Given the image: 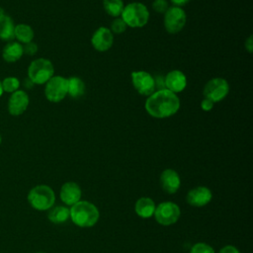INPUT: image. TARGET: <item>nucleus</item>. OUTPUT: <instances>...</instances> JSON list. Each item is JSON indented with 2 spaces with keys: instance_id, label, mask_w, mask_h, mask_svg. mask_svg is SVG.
Returning <instances> with one entry per match:
<instances>
[{
  "instance_id": "nucleus-37",
  "label": "nucleus",
  "mask_w": 253,
  "mask_h": 253,
  "mask_svg": "<svg viewBox=\"0 0 253 253\" xmlns=\"http://www.w3.org/2000/svg\"><path fill=\"white\" fill-rule=\"evenodd\" d=\"M37 253H44V252H37Z\"/></svg>"
},
{
  "instance_id": "nucleus-34",
  "label": "nucleus",
  "mask_w": 253,
  "mask_h": 253,
  "mask_svg": "<svg viewBox=\"0 0 253 253\" xmlns=\"http://www.w3.org/2000/svg\"><path fill=\"white\" fill-rule=\"evenodd\" d=\"M6 14H5V11H4V9H2L1 7H0V20L5 16Z\"/></svg>"
},
{
  "instance_id": "nucleus-14",
  "label": "nucleus",
  "mask_w": 253,
  "mask_h": 253,
  "mask_svg": "<svg viewBox=\"0 0 253 253\" xmlns=\"http://www.w3.org/2000/svg\"><path fill=\"white\" fill-rule=\"evenodd\" d=\"M164 84L166 89L178 94L185 90L187 86V77L181 70L174 69L166 74Z\"/></svg>"
},
{
  "instance_id": "nucleus-9",
  "label": "nucleus",
  "mask_w": 253,
  "mask_h": 253,
  "mask_svg": "<svg viewBox=\"0 0 253 253\" xmlns=\"http://www.w3.org/2000/svg\"><path fill=\"white\" fill-rule=\"evenodd\" d=\"M229 93L228 82L221 77H215L209 80L203 90L205 98L211 100L213 103L222 101Z\"/></svg>"
},
{
  "instance_id": "nucleus-4",
  "label": "nucleus",
  "mask_w": 253,
  "mask_h": 253,
  "mask_svg": "<svg viewBox=\"0 0 253 253\" xmlns=\"http://www.w3.org/2000/svg\"><path fill=\"white\" fill-rule=\"evenodd\" d=\"M149 11L147 7L140 2H131L125 6L121 18L130 28H142L149 20Z\"/></svg>"
},
{
  "instance_id": "nucleus-16",
  "label": "nucleus",
  "mask_w": 253,
  "mask_h": 253,
  "mask_svg": "<svg viewBox=\"0 0 253 253\" xmlns=\"http://www.w3.org/2000/svg\"><path fill=\"white\" fill-rule=\"evenodd\" d=\"M160 185L165 193L175 194L181 186V178L174 169L168 168L160 174Z\"/></svg>"
},
{
  "instance_id": "nucleus-27",
  "label": "nucleus",
  "mask_w": 253,
  "mask_h": 253,
  "mask_svg": "<svg viewBox=\"0 0 253 253\" xmlns=\"http://www.w3.org/2000/svg\"><path fill=\"white\" fill-rule=\"evenodd\" d=\"M152 8L155 12L164 14L168 10L169 4L167 0H154L152 3Z\"/></svg>"
},
{
  "instance_id": "nucleus-35",
  "label": "nucleus",
  "mask_w": 253,
  "mask_h": 253,
  "mask_svg": "<svg viewBox=\"0 0 253 253\" xmlns=\"http://www.w3.org/2000/svg\"><path fill=\"white\" fill-rule=\"evenodd\" d=\"M3 89H2V85H1V81H0V97L3 95Z\"/></svg>"
},
{
  "instance_id": "nucleus-30",
  "label": "nucleus",
  "mask_w": 253,
  "mask_h": 253,
  "mask_svg": "<svg viewBox=\"0 0 253 253\" xmlns=\"http://www.w3.org/2000/svg\"><path fill=\"white\" fill-rule=\"evenodd\" d=\"M218 253H240L239 250L233 245H225L223 246Z\"/></svg>"
},
{
  "instance_id": "nucleus-1",
  "label": "nucleus",
  "mask_w": 253,
  "mask_h": 253,
  "mask_svg": "<svg viewBox=\"0 0 253 253\" xmlns=\"http://www.w3.org/2000/svg\"><path fill=\"white\" fill-rule=\"evenodd\" d=\"M180 99L177 94L166 88L155 90L144 103L147 114L155 119H166L174 116L180 109Z\"/></svg>"
},
{
  "instance_id": "nucleus-17",
  "label": "nucleus",
  "mask_w": 253,
  "mask_h": 253,
  "mask_svg": "<svg viewBox=\"0 0 253 253\" xmlns=\"http://www.w3.org/2000/svg\"><path fill=\"white\" fill-rule=\"evenodd\" d=\"M23 54V44L14 41L8 42L2 49V58L9 63L18 61Z\"/></svg>"
},
{
  "instance_id": "nucleus-3",
  "label": "nucleus",
  "mask_w": 253,
  "mask_h": 253,
  "mask_svg": "<svg viewBox=\"0 0 253 253\" xmlns=\"http://www.w3.org/2000/svg\"><path fill=\"white\" fill-rule=\"evenodd\" d=\"M30 206L37 211H47L54 206L55 194L47 185H38L32 188L27 197Z\"/></svg>"
},
{
  "instance_id": "nucleus-18",
  "label": "nucleus",
  "mask_w": 253,
  "mask_h": 253,
  "mask_svg": "<svg viewBox=\"0 0 253 253\" xmlns=\"http://www.w3.org/2000/svg\"><path fill=\"white\" fill-rule=\"evenodd\" d=\"M155 208L156 205L151 198L141 197L135 202L134 211L141 218H149L153 216Z\"/></svg>"
},
{
  "instance_id": "nucleus-32",
  "label": "nucleus",
  "mask_w": 253,
  "mask_h": 253,
  "mask_svg": "<svg viewBox=\"0 0 253 253\" xmlns=\"http://www.w3.org/2000/svg\"><path fill=\"white\" fill-rule=\"evenodd\" d=\"M170 1L173 4V6L180 7V8H182L183 6H185L190 2V0H170Z\"/></svg>"
},
{
  "instance_id": "nucleus-11",
  "label": "nucleus",
  "mask_w": 253,
  "mask_h": 253,
  "mask_svg": "<svg viewBox=\"0 0 253 253\" xmlns=\"http://www.w3.org/2000/svg\"><path fill=\"white\" fill-rule=\"evenodd\" d=\"M30 104V98L26 91L17 90L14 93L10 94L8 99V112L13 117H18L23 115L28 109Z\"/></svg>"
},
{
  "instance_id": "nucleus-12",
  "label": "nucleus",
  "mask_w": 253,
  "mask_h": 253,
  "mask_svg": "<svg viewBox=\"0 0 253 253\" xmlns=\"http://www.w3.org/2000/svg\"><path fill=\"white\" fill-rule=\"evenodd\" d=\"M92 46L100 52L109 50L114 43V36L109 28L99 27L92 35Z\"/></svg>"
},
{
  "instance_id": "nucleus-23",
  "label": "nucleus",
  "mask_w": 253,
  "mask_h": 253,
  "mask_svg": "<svg viewBox=\"0 0 253 253\" xmlns=\"http://www.w3.org/2000/svg\"><path fill=\"white\" fill-rule=\"evenodd\" d=\"M103 7L108 15L118 18L122 15L125 5L123 0H103Z\"/></svg>"
},
{
  "instance_id": "nucleus-7",
  "label": "nucleus",
  "mask_w": 253,
  "mask_h": 253,
  "mask_svg": "<svg viewBox=\"0 0 253 253\" xmlns=\"http://www.w3.org/2000/svg\"><path fill=\"white\" fill-rule=\"evenodd\" d=\"M153 215L159 224L168 226L178 221L181 215V210L173 202H162L156 206Z\"/></svg>"
},
{
  "instance_id": "nucleus-6",
  "label": "nucleus",
  "mask_w": 253,
  "mask_h": 253,
  "mask_svg": "<svg viewBox=\"0 0 253 253\" xmlns=\"http://www.w3.org/2000/svg\"><path fill=\"white\" fill-rule=\"evenodd\" d=\"M68 92L67 78L60 75H53L44 84V96L51 103L61 102Z\"/></svg>"
},
{
  "instance_id": "nucleus-33",
  "label": "nucleus",
  "mask_w": 253,
  "mask_h": 253,
  "mask_svg": "<svg viewBox=\"0 0 253 253\" xmlns=\"http://www.w3.org/2000/svg\"><path fill=\"white\" fill-rule=\"evenodd\" d=\"M24 85H25V87L26 88H28V89H30V88H32L35 84L29 79V78H27L26 80H25V83H24Z\"/></svg>"
},
{
  "instance_id": "nucleus-26",
  "label": "nucleus",
  "mask_w": 253,
  "mask_h": 253,
  "mask_svg": "<svg viewBox=\"0 0 253 253\" xmlns=\"http://www.w3.org/2000/svg\"><path fill=\"white\" fill-rule=\"evenodd\" d=\"M190 253H215V252H214V249L208 243L197 242L191 247Z\"/></svg>"
},
{
  "instance_id": "nucleus-15",
  "label": "nucleus",
  "mask_w": 253,
  "mask_h": 253,
  "mask_svg": "<svg viewBox=\"0 0 253 253\" xmlns=\"http://www.w3.org/2000/svg\"><path fill=\"white\" fill-rule=\"evenodd\" d=\"M81 196V188L75 182H66L60 188L59 197L61 202L66 206H73L80 201Z\"/></svg>"
},
{
  "instance_id": "nucleus-8",
  "label": "nucleus",
  "mask_w": 253,
  "mask_h": 253,
  "mask_svg": "<svg viewBox=\"0 0 253 253\" xmlns=\"http://www.w3.org/2000/svg\"><path fill=\"white\" fill-rule=\"evenodd\" d=\"M163 24L167 33L177 34L183 30L186 25L187 16L183 8L172 6L163 14Z\"/></svg>"
},
{
  "instance_id": "nucleus-25",
  "label": "nucleus",
  "mask_w": 253,
  "mask_h": 253,
  "mask_svg": "<svg viewBox=\"0 0 253 253\" xmlns=\"http://www.w3.org/2000/svg\"><path fill=\"white\" fill-rule=\"evenodd\" d=\"M127 26L126 24L124 22V20L121 18V17H118V18H115L112 23H111V29L110 31L114 34H123L126 30Z\"/></svg>"
},
{
  "instance_id": "nucleus-2",
  "label": "nucleus",
  "mask_w": 253,
  "mask_h": 253,
  "mask_svg": "<svg viewBox=\"0 0 253 253\" xmlns=\"http://www.w3.org/2000/svg\"><path fill=\"white\" fill-rule=\"evenodd\" d=\"M99 216L98 208L88 201L80 200L69 209V217L79 227H92L97 223Z\"/></svg>"
},
{
  "instance_id": "nucleus-22",
  "label": "nucleus",
  "mask_w": 253,
  "mask_h": 253,
  "mask_svg": "<svg viewBox=\"0 0 253 253\" xmlns=\"http://www.w3.org/2000/svg\"><path fill=\"white\" fill-rule=\"evenodd\" d=\"M67 81H68V92H67L68 96L76 99L84 95L86 87H85V83L81 78L72 76L67 78Z\"/></svg>"
},
{
  "instance_id": "nucleus-28",
  "label": "nucleus",
  "mask_w": 253,
  "mask_h": 253,
  "mask_svg": "<svg viewBox=\"0 0 253 253\" xmlns=\"http://www.w3.org/2000/svg\"><path fill=\"white\" fill-rule=\"evenodd\" d=\"M23 51H24V54L35 55L37 53V51H38V45L34 42H27V43L23 44Z\"/></svg>"
},
{
  "instance_id": "nucleus-29",
  "label": "nucleus",
  "mask_w": 253,
  "mask_h": 253,
  "mask_svg": "<svg viewBox=\"0 0 253 253\" xmlns=\"http://www.w3.org/2000/svg\"><path fill=\"white\" fill-rule=\"evenodd\" d=\"M213 104H214L213 102H211V100L205 98V99H203V101L201 102V108H202L203 111L209 112V111H211V110L213 108Z\"/></svg>"
},
{
  "instance_id": "nucleus-5",
  "label": "nucleus",
  "mask_w": 253,
  "mask_h": 253,
  "mask_svg": "<svg viewBox=\"0 0 253 253\" xmlns=\"http://www.w3.org/2000/svg\"><path fill=\"white\" fill-rule=\"evenodd\" d=\"M54 75L52 62L44 57L33 60L28 67V78L35 85L45 84Z\"/></svg>"
},
{
  "instance_id": "nucleus-19",
  "label": "nucleus",
  "mask_w": 253,
  "mask_h": 253,
  "mask_svg": "<svg viewBox=\"0 0 253 253\" xmlns=\"http://www.w3.org/2000/svg\"><path fill=\"white\" fill-rule=\"evenodd\" d=\"M47 218L54 224H61L69 218V209L65 206H55L48 210Z\"/></svg>"
},
{
  "instance_id": "nucleus-10",
  "label": "nucleus",
  "mask_w": 253,
  "mask_h": 253,
  "mask_svg": "<svg viewBox=\"0 0 253 253\" xmlns=\"http://www.w3.org/2000/svg\"><path fill=\"white\" fill-rule=\"evenodd\" d=\"M130 78L132 86L137 91V93L142 96L148 97L156 89V81L153 76L147 71H132L130 74Z\"/></svg>"
},
{
  "instance_id": "nucleus-20",
  "label": "nucleus",
  "mask_w": 253,
  "mask_h": 253,
  "mask_svg": "<svg viewBox=\"0 0 253 253\" xmlns=\"http://www.w3.org/2000/svg\"><path fill=\"white\" fill-rule=\"evenodd\" d=\"M34 37H35V33L33 28L30 25H27V24L15 25L14 38L17 40L18 42L25 44L27 42H33Z\"/></svg>"
},
{
  "instance_id": "nucleus-31",
  "label": "nucleus",
  "mask_w": 253,
  "mask_h": 253,
  "mask_svg": "<svg viewBox=\"0 0 253 253\" xmlns=\"http://www.w3.org/2000/svg\"><path fill=\"white\" fill-rule=\"evenodd\" d=\"M245 49L251 53L252 50H253V39H252V36H249L246 41H245Z\"/></svg>"
},
{
  "instance_id": "nucleus-24",
  "label": "nucleus",
  "mask_w": 253,
  "mask_h": 253,
  "mask_svg": "<svg viewBox=\"0 0 253 253\" xmlns=\"http://www.w3.org/2000/svg\"><path fill=\"white\" fill-rule=\"evenodd\" d=\"M1 85H2L3 92L12 94L15 91L19 90V88H20V80L17 77H15V76H8V77H5L1 81Z\"/></svg>"
},
{
  "instance_id": "nucleus-21",
  "label": "nucleus",
  "mask_w": 253,
  "mask_h": 253,
  "mask_svg": "<svg viewBox=\"0 0 253 253\" xmlns=\"http://www.w3.org/2000/svg\"><path fill=\"white\" fill-rule=\"evenodd\" d=\"M14 30H15V24L12 18L8 15H5L0 20V40L11 42L14 38Z\"/></svg>"
},
{
  "instance_id": "nucleus-36",
  "label": "nucleus",
  "mask_w": 253,
  "mask_h": 253,
  "mask_svg": "<svg viewBox=\"0 0 253 253\" xmlns=\"http://www.w3.org/2000/svg\"><path fill=\"white\" fill-rule=\"evenodd\" d=\"M1 142H2V137H1V134H0V145H1Z\"/></svg>"
},
{
  "instance_id": "nucleus-13",
  "label": "nucleus",
  "mask_w": 253,
  "mask_h": 253,
  "mask_svg": "<svg viewBox=\"0 0 253 253\" xmlns=\"http://www.w3.org/2000/svg\"><path fill=\"white\" fill-rule=\"evenodd\" d=\"M212 199L211 191L205 186H198L191 189L186 195L187 203L195 208L207 206Z\"/></svg>"
}]
</instances>
